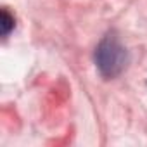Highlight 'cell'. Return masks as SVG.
I'll use <instances>...</instances> for the list:
<instances>
[{"instance_id":"7a4b0ae2","label":"cell","mask_w":147,"mask_h":147,"mask_svg":"<svg viewBox=\"0 0 147 147\" xmlns=\"http://www.w3.org/2000/svg\"><path fill=\"white\" fill-rule=\"evenodd\" d=\"M12 28H14V18L7 11H2V35L7 36Z\"/></svg>"},{"instance_id":"6da1fadb","label":"cell","mask_w":147,"mask_h":147,"mask_svg":"<svg viewBox=\"0 0 147 147\" xmlns=\"http://www.w3.org/2000/svg\"><path fill=\"white\" fill-rule=\"evenodd\" d=\"M94 59L104 78H116L128 64V50L114 33H109L99 42Z\"/></svg>"}]
</instances>
